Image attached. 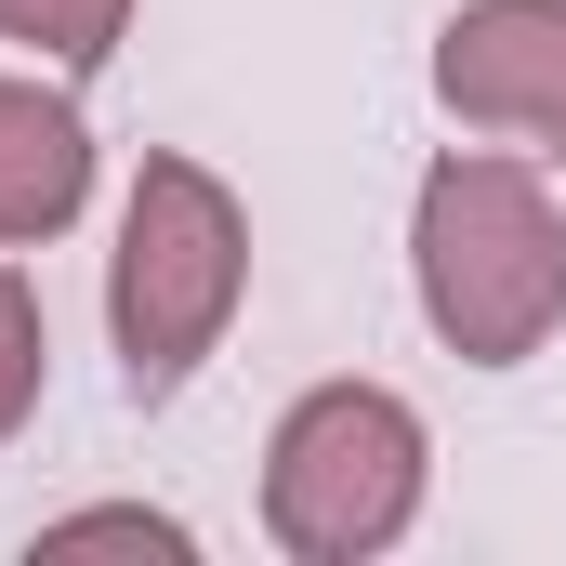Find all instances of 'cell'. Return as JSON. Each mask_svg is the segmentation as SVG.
I'll return each instance as SVG.
<instances>
[{
  "label": "cell",
  "instance_id": "cell-1",
  "mask_svg": "<svg viewBox=\"0 0 566 566\" xmlns=\"http://www.w3.org/2000/svg\"><path fill=\"white\" fill-rule=\"evenodd\" d=\"M409 290L422 329L461 369H527L566 329V211L541 185V158L514 145H448L409 198Z\"/></svg>",
  "mask_w": 566,
  "mask_h": 566
},
{
  "label": "cell",
  "instance_id": "cell-2",
  "mask_svg": "<svg viewBox=\"0 0 566 566\" xmlns=\"http://www.w3.org/2000/svg\"><path fill=\"white\" fill-rule=\"evenodd\" d=\"M238 303H251V211H238V185L211 158L158 145L133 171V198H119V251H106V343H119L133 409H171L224 356Z\"/></svg>",
  "mask_w": 566,
  "mask_h": 566
},
{
  "label": "cell",
  "instance_id": "cell-3",
  "mask_svg": "<svg viewBox=\"0 0 566 566\" xmlns=\"http://www.w3.org/2000/svg\"><path fill=\"white\" fill-rule=\"evenodd\" d=\"M434 434L396 382H316L264 434V541L290 566H369L422 527Z\"/></svg>",
  "mask_w": 566,
  "mask_h": 566
},
{
  "label": "cell",
  "instance_id": "cell-4",
  "mask_svg": "<svg viewBox=\"0 0 566 566\" xmlns=\"http://www.w3.org/2000/svg\"><path fill=\"white\" fill-rule=\"evenodd\" d=\"M434 106L488 145L566 158V0H461L434 27Z\"/></svg>",
  "mask_w": 566,
  "mask_h": 566
},
{
  "label": "cell",
  "instance_id": "cell-5",
  "mask_svg": "<svg viewBox=\"0 0 566 566\" xmlns=\"http://www.w3.org/2000/svg\"><path fill=\"white\" fill-rule=\"evenodd\" d=\"M93 211V119L53 80L0 66V251H40Z\"/></svg>",
  "mask_w": 566,
  "mask_h": 566
},
{
  "label": "cell",
  "instance_id": "cell-6",
  "mask_svg": "<svg viewBox=\"0 0 566 566\" xmlns=\"http://www.w3.org/2000/svg\"><path fill=\"white\" fill-rule=\"evenodd\" d=\"M0 40L40 53V66H66V80H93L133 40V0H0Z\"/></svg>",
  "mask_w": 566,
  "mask_h": 566
},
{
  "label": "cell",
  "instance_id": "cell-7",
  "mask_svg": "<svg viewBox=\"0 0 566 566\" xmlns=\"http://www.w3.org/2000/svg\"><path fill=\"white\" fill-rule=\"evenodd\" d=\"M66 554H145V566H198V527L185 514H158V501H93V514H53L40 527V566Z\"/></svg>",
  "mask_w": 566,
  "mask_h": 566
},
{
  "label": "cell",
  "instance_id": "cell-8",
  "mask_svg": "<svg viewBox=\"0 0 566 566\" xmlns=\"http://www.w3.org/2000/svg\"><path fill=\"white\" fill-rule=\"evenodd\" d=\"M40 382H53V316H40V290L0 264V448L40 422Z\"/></svg>",
  "mask_w": 566,
  "mask_h": 566
}]
</instances>
